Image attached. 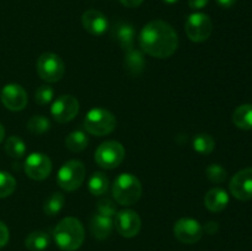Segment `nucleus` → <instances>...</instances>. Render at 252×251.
I'll return each instance as SVG.
<instances>
[{"mask_svg": "<svg viewBox=\"0 0 252 251\" xmlns=\"http://www.w3.org/2000/svg\"><path fill=\"white\" fill-rule=\"evenodd\" d=\"M208 1L209 0H189V5L191 9L199 10V9H202V7L207 6Z\"/></svg>", "mask_w": 252, "mask_h": 251, "instance_id": "obj_33", "label": "nucleus"}, {"mask_svg": "<svg viewBox=\"0 0 252 251\" xmlns=\"http://www.w3.org/2000/svg\"><path fill=\"white\" fill-rule=\"evenodd\" d=\"M108 189V177L103 172H95L89 180V191L94 196H101Z\"/></svg>", "mask_w": 252, "mask_h": 251, "instance_id": "obj_25", "label": "nucleus"}, {"mask_svg": "<svg viewBox=\"0 0 252 251\" xmlns=\"http://www.w3.org/2000/svg\"><path fill=\"white\" fill-rule=\"evenodd\" d=\"M79 112V101L71 95H61L53 101L51 113L59 123L70 122Z\"/></svg>", "mask_w": 252, "mask_h": 251, "instance_id": "obj_9", "label": "nucleus"}, {"mask_svg": "<svg viewBox=\"0 0 252 251\" xmlns=\"http://www.w3.org/2000/svg\"><path fill=\"white\" fill-rule=\"evenodd\" d=\"M112 228L113 220L110 217L101 216V214L97 213L91 218L90 231L94 238L98 239V240L107 239L112 233Z\"/></svg>", "mask_w": 252, "mask_h": 251, "instance_id": "obj_18", "label": "nucleus"}, {"mask_svg": "<svg viewBox=\"0 0 252 251\" xmlns=\"http://www.w3.org/2000/svg\"><path fill=\"white\" fill-rule=\"evenodd\" d=\"M145 66V59L138 49H129L125 57V68L130 75H139Z\"/></svg>", "mask_w": 252, "mask_h": 251, "instance_id": "obj_19", "label": "nucleus"}, {"mask_svg": "<svg viewBox=\"0 0 252 251\" xmlns=\"http://www.w3.org/2000/svg\"><path fill=\"white\" fill-rule=\"evenodd\" d=\"M81 22L86 31L93 36H101L108 29V21L102 12L97 10H88L83 14Z\"/></svg>", "mask_w": 252, "mask_h": 251, "instance_id": "obj_15", "label": "nucleus"}, {"mask_svg": "<svg viewBox=\"0 0 252 251\" xmlns=\"http://www.w3.org/2000/svg\"><path fill=\"white\" fill-rule=\"evenodd\" d=\"M233 122L238 128L244 130L252 129V105L244 103L233 113Z\"/></svg>", "mask_w": 252, "mask_h": 251, "instance_id": "obj_20", "label": "nucleus"}, {"mask_svg": "<svg viewBox=\"0 0 252 251\" xmlns=\"http://www.w3.org/2000/svg\"><path fill=\"white\" fill-rule=\"evenodd\" d=\"M216 148V142H214L213 137L209 135L208 133H199L193 138V149L196 150L198 154L208 155Z\"/></svg>", "mask_w": 252, "mask_h": 251, "instance_id": "obj_23", "label": "nucleus"}, {"mask_svg": "<svg viewBox=\"0 0 252 251\" xmlns=\"http://www.w3.org/2000/svg\"><path fill=\"white\" fill-rule=\"evenodd\" d=\"M134 34V27L125 21L117 22L112 29V37L118 42V44H120L123 49H126V51H129V49L133 48Z\"/></svg>", "mask_w": 252, "mask_h": 251, "instance_id": "obj_16", "label": "nucleus"}, {"mask_svg": "<svg viewBox=\"0 0 252 251\" xmlns=\"http://www.w3.org/2000/svg\"><path fill=\"white\" fill-rule=\"evenodd\" d=\"M16 188V181L10 174L0 171V198H5L12 194Z\"/></svg>", "mask_w": 252, "mask_h": 251, "instance_id": "obj_28", "label": "nucleus"}, {"mask_svg": "<svg viewBox=\"0 0 252 251\" xmlns=\"http://www.w3.org/2000/svg\"><path fill=\"white\" fill-rule=\"evenodd\" d=\"M204 204L211 212H221L229 204V194L220 187L212 188L204 196Z\"/></svg>", "mask_w": 252, "mask_h": 251, "instance_id": "obj_17", "label": "nucleus"}, {"mask_svg": "<svg viewBox=\"0 0 252 251\" xmlns=\"http://www.w3.org/2000/svg\"><path fill=\"white\" fill-rule=\"evenodd\" d=\"M49 128H51V122H49V120L41 115L33 116V117L30 118L29 122H27V129H29L32 134H43V133H46Z\"/></svg>", "mask_w": 252, "mask_h": 251, "instance_id": "obj_27", "label": "nucleus"}, {"mask_svg": "<svg viewBox=\"0 0 252 251\" xmlns=\"http://www.w3.org/2000/svg\"><path fill=\"white\" fill-rule=\"evenodd\" d=\"M9 229L2 221H0V249L4 248L9 241Z\"/></svg>", "mask_w": 252, "mask_h": 251, "instance_id": "obj_32", "label": "nucleus"}, {"mask_svg": "<svg viewBox=\"0 0 252 251\" xmlns=\"http://www.w3.org/2000/svg\"><path fill=\"white\" fill-rule=\"evenodd\" d=\"M187 37L193 42H204L211 37L213 24L208 15L203 12H194L189 15L185 24Z\"/></svg>", "mask_w": 252, "mask_h": 251, "instance_id": "obj_8", "label": "nucleus"}, {"mask_svg": "<svg viewBox=\"0 0 252 251\" xmlns=\"http://www.w3.org/2000/svg\"><path fill=\"white\" fill-rule=\"evenodd\" d=\"M206 175L208 180L213 184H221L226 180V170L220 164H211L206 169Z\"/></svg>", "mask_w": 252, "mask_h": 251, "instance_id": "obj_29", "label": "nucleus"}, {"mask_svg": "<svg viewBox=\"0 0 252 251\" xmlns=\"http://www.w3.org/2000/svg\"><path fill=\"white\" fill-rule=\"evenodd\" d=\"M65 198L61 192H54L44 201L43 212L49 217H54L63 209Z\"/></svg>", "mask_w": 252, "mask_h": 251, "instance_id": "obj_24", "label": "nucleus"}, {"mask_svg": "<svg viewBox=\"0 0 252 251\" xmlns=\"http://www.w3.org/2000/svg\"><path fill=\"white\" fill-rule=\"evenodd\" d=\"M164 2H166V4H175V2H177L179 0H162Z\"/></svg>", "mask_w": 252, "mask_h": 251, "instance_id": "obj_38", "label": "nucleus"}, {"mask_svg": "<svg viewBox=\"0 0 252 251\" xmlns=\"http://www.w3.org/2000/svg\"><path fill=\"white\" fill-rule=\"evenodd\" d=\"M230 192L239 201L252 199V167L240 170L231 179Z\"/></svg>", "mask_w": 252, "mask_h": 251, "instance_id": "obj_13", "label": "nucleus"}, {"mask_svg": "<svg viewBox=\"0 0 252 251\" xmlns=\"http://www.w3.org/2000/svg\"><path fill=\"white\" fill-rule=\"evenodd\" d=\"M143 51L155 58H169L179 47V37L171 25L162 20H154L143 27L139 34Z\"/></svg>", "mask_w": 252, "mask_h": 251, "instance_id": "obj_1", "label": "nucleus"}, {"mask_svg": "<svg viewBox=\"0 0 252 251\" xmlns=\"http://www.w3.org/2000/svg\"><path fill=\"white\" fill-rule=\"evenodd\" d=\"M117 121L112 112L105 108H93L88 112L84 120V127L86 132L93 135L102 137L113 132Z\"/></svg>", "mask_w": 252, "mask_h": 251, "instance_id": "obj_4", "label": "nucleus"}, {"mask_svg": "<svg viewBox=\"0 0 252 251\" xmlns=\"http://www.w3.org/2000/svg\"><path fill=\"white\" fill-rule=\"evenodd\" d=\"M97 213L101 216L110 217L112 218L117 213V208H116L115 202H112L108 198H102L97 202Z\"/></svg>", "mask_w": 252, "mask_h": 251, "instance_id": "obj_31", "label": "nucleus"}, {"mask_svg": "<svg viewBox=\"0 0 252 251\" xmlns=\"http://www.w3.org/2000/svg\"><path fill=\"white\" fill-rule=\"evenodd\" d=\"M115 226L118 234L123 238H133L139 233L142 220L134 211L125 209L116 213Z\"/></svg>", "mask_w": 252, "mask_h": 251, "instance_id": "obj_12", "label": "nucleus"}, {"mask_svg": "<svg viewBox=\"0 0 252 251\" xmlns=\"http://www.w3.org/2000/svg\"><path fill=\"white\" fill-rule=\"evenodd\" d=\"M217 2H218L221 7H226V9H228V7H231L235 4L236 0H217Z\"/></svg>", "mask_w": 252, "mask_h": 251, "instance_id": "obj_36", "label": "nucleus"}, {"mask_svg": "<svg viewBox=\"0 0 252 251\" xmlns=\"http://www.w3.org/2000/svg\"><path fill=\"white\" fill-rule=\"evenodd\" d=\"M174 234L184 244H194L203 235V226L192 218H181L175 223Z\"/></svg>", "mask_w": 252, "mask_h": 251, "instance_id": "obj_11", "label": "nucleus"}, {"mask_svg": "<svg viewBox=\"0 0 252 251\" xmlns=\"http://www.w3.org/2000/svg\"><path fill=\"white\" fill-rule=\"evenodd\" d=\"M25 172L27 176L32 180H41L47 179L52 171V162L51 159L46 154L42 153H32L25 160Z\"/></svg>", "mask_w": 252, "mask_h": 251, "instance_id": "obj_10", "label": "nucleus"}, {"mask_svg": "<svg viewBox=\"0 0 252 251\" xmlns=\"http://www.w3.org/2000/svg\"><path fill=\"white\" fill-rule=\"evenodd\" d=\"M51 244V238L46 231H32L25 240V245L30 251H44Z\"/></svg>", "mask_w": 252, "mask_h": 251, "instance_id": "obj_21", "label": "nucleus"}, {"mask_svg": "<svg viewBox=\"0 0 252 251\" xmlns=\"http://www.w3.org/2000/svg\"><path fill=\"white\" fill-rule=\"evenodd\" d=\"M36 68L39 78L47 83H57L63 78L65 73L64 62L62 61L61 57L51 52H47L38 57Z\"/></svg>", "mask_w": 252, "mask_h": 251, "instance_id": "obj_5", "label": "nucleus"}, {"mask_svg": "<svg viewBox=\"0 0 252 251\" xmlns=\"http://www.w3.org/2000/svg\"><path fill=\"white\" fill-rule=\"evenodd\" d=\"M5 152L14 159H21L26 153V145L21 138L17 135H11L7 138L6 143H5Z\"/></svg>", "mask_w": 252, "mask_h": 251, "instance_id": "obj_26", "label": "nucleus"}, {"mask_svg": "<svg viewBox=\"0 0 252 251\" xmlns=\"http://www.w3.org/2000/svg\"><path fill=\"white\" fill-rule=\"evenodd\" d=\"M4 137H5V129H4V127H2L1 123H0V143L4 140Z\"/></svg>", "mask_w": 252, "mask_h": 251, "instance_id": "obj_37", "label": "nucleus"}, {"mask_svg": "<svg viewBox=\"0 0 252 251\" xmlns=\"http://www.w3.org/2000/svg\"><path fill=\"white\" fill-rule=\"evenodd\" d=\"M1 102L7 110L21 111L27 105V93L19 84H7L2 88L0 94Z\"/></svg>", "mask_w": 252, "mask_h": 251, "instance_id": "obj_14", "label": "nucleus"}, {"mask_svg": "<svg viewBox=\"0 0 252 251\" xmlns=\"http://www.w3.org/2000/svg\"><path fill=\"white\" fill-rule=\"evenodd\" d=\"M120 1L127 7H137L142 4L143 0H120Z\"/></svg>", "mask_w": 252, "mask_h": 251, "instance_id": "obj_35", "label": "nucleus"}, {"mask_svg": "<svg viewBox=\"0 0 252 251\" xmlns=\"http://www.w3.org/2000/svg\"><path fill=\"white\" fill-rule=\"evenodd\" d=\"M53 96H54V91L51 86L41 85L36 90V94H34V101H36L38 105L46 106L52 102Z\"/></svg>", "mask_w": 252, "mask_h": 251, "instance_id": "obj_30", "label": "nucleus"}, {"mask_svg": "<svg viewBox=\"0 0 252 251\" xmlns=\"http://www.w3.org/2000/svg\"><path fill=\"white\" fill-rule=\"evenodd\" d=\"M53 238L62 250L75 251L83 245L85 230L79 219L66 217L57 224L53 230Z\"/></svg>", "mask_w": 252, "mask_h": 251, "instance_id": "obj_2", "label": "nucleus"}, {"mask_svg": "<svg viewBox=\"0 0 252 251\" xmlns=\"http://www.w3.org/2000/svg\"><path fill=\"white\" fill-rule=\"evenodd\" d=\"M89 144V138L81 130H74L66 137L65 147L73 153H79L85 149Z\"/></svg>", "mask_w": 252, "mask_h": 251, "instance_id": "obj_22", "label": "nucleus"}, {"mask_svg": "<svg viewBox=\"0 0 252 251\" xmlns=\"http://www.w3.org/2000/svg\"><path fill=\"white\" fill-rule=\"evenodd\" d=\"M85 166L79 160H69L59 169L57 181L65 191H75L85 180Z\"/></svg>", "mask_w": 252, "mask_h": 251, "instance_id": "obj_6", "label": "nucleus"}, {"mask_svg": "<svg viewBox=\"0 0 252 251\" xmlns=\"http://www.w3.org/2000/svg\"><path fill=\"white\" fill-rule=\"evenodd\" d=\"M204 230L208 234H216L218 231V224L216 221H208L204 226Z\"/></svg>", "mask_w": 252, "mask_h": 251, "instance_id": "obj_34", "label": "nucleus"}, {"mask_svg": "<svg viewBox=\"0 0 252 251\" xmlns=\"http://www.w3.org/2000/svg\"><path fill=\"white\" fill-rule=\"evenodd\" d=\"M142 184L132 174H121L115 180L112 194L115 201L121 206H132L139 201L142 196Z\"/></svg>", "mask_w": 252, "mask_h": 251, "instance_id": "obj_3", "label": "nucleus"}, {"mask_svg": "<svg viewBox=\"0 0 252 251\" xmlns=\"http://www.w3.org/2000/svg\"><path fill=\"white\" fill-rule=\"evenodd\" d=\"M125 148L116 140L102 143L95 152V161L103 169H116L125 159Z\"/></svg>", "mask_w": 252, "mask_h": 251, "instance_id": "obj_7", "label": "nucleus"}]
</instances>
